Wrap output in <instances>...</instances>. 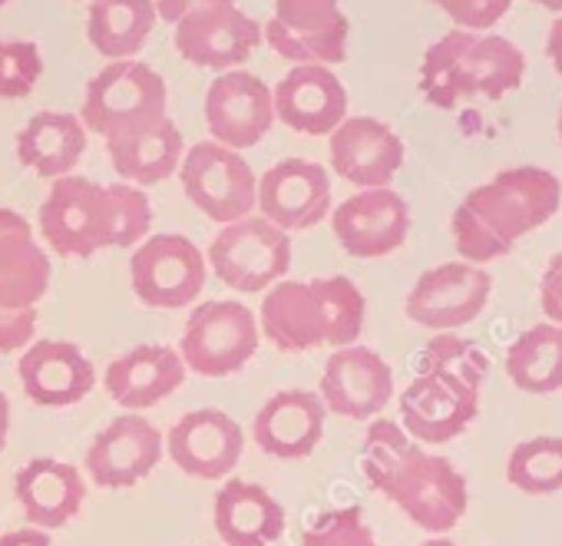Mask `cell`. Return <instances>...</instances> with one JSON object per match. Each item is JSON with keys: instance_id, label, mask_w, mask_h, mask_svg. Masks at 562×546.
Listing matches in <instances>:
<instances>
[{"instance_id": "e575fe53", "label": "cell", "mask_w": 562, "mask_h": 546, "mask_svg": "<svg viewBox=\"0 0 562 546\" xmlns=\"http://www.w3.org/2000/svg\"><path fill=\"white\" fill-rule=\"evenodd\" d=\"M106 222H110V248H133L149 235L153 205L139 186L113 182L106 186Z\"/></svg>"}, {"instance_id": "f1b7e54d", "label": "cell", "mask_w": 562, "mask_h": 546, "mask_svg": "<svg viewBox=\"0 0 562 546\" xmlns=\"http://www.w3.org/2000/svg\"><path fill=\"white\" fill-rule=\"evenodd\" d=\"M106 153L110 163L116 169V176H123L130 186H156L162 179H169L172 172H179L182 163V133L179 126L166 116L156 126L106 140Z\"/></svg>"}, {"instance_id": "277c9868", "label": "cell", "mask_w": 562, "mask_h": 546, "mask_svg": "<svg viewBox=\"0 0 562 546\" xmlns=\"http://www.w3.org/2000/svg\"><path fill=\"white\" fill-rule=\"evenodd\" d=\"M522 51L496 34L450 31L427 47L420 64V93L437 110H453L460 100H499L522 87Z\"/></svg>"}, {"instance_id": "ee69618b", "label": "cell", "mask_w": 562, "mask_h": 546, "mask_svg": "<svg viewBox=\"0 0 562 546\" xmlns=\"http://www.w3.org/2000/svg\"><path fill=\"white\" fill-rule=\"evenodd\" d=\"M546 54L555 67V74L562 77V14L555 18V24L549 27V41H546Z\"/></svg>"}, {"instance_id": "7bdbcfd3", "label": "cell", "mask_w": 562, "mask_h": 546, "mask_svg": "<svg viewBox=\"0 0 562 546\" xmlns=\"http://www.w3.org/2000/svg\"><path fill=\"white\" fill-rule=\"evenodd\" d=\"M0 546H54L47 530H37V526H24V530H11L0 536Z\"/></svg>"}, {"instance_id": "d590c367", "label": "cell", "mask_w": 562, "mask_h": 546, "mask_svg": "<svg viewBox=\"0 0 562 546\" xmlns=\"http://www.w3.org/2000/svg\"><path fill=\"white\" fill-rule=\"evenodd\" d=\"M302 546H378V539L361 506H338L302 533Z\"/></svg>"}, {"instance_id": "4fadbf2b", "label": "cell", "mask_w": 562, "mask_h": 546, "mask_svg": "<svg viewBox=\"0 0 562 546\" xmlns=\"http://www.w3.org/2000/svg\"><path fill=\"white\" fill-rule=\"evenodd\" d=\"M37 222L47 245L64 258H90L100 248H110L106 186L83 176L54 179Z\"/></svg>"}, {"instance_id": "ffe728a7", "label": "cell", "mask_w": 562, "mask_h": 546, "mask_svg": "<svg viewBox=\"0 0 562 546\" xmlns=\"http://www.w3.org/2000/svg\"><path fill=\"white\" fill-rule=\"evenodd\" d=\"M169 457L176 467L195 480H222L228 477L245 450L241 427L218 408L189 411L166 434Z\"/></svg>"}, {"instance_id": "e0dca14e", "label": "cell", "mask_w": 562, "mask_h": 546, "mask_svg": "<svg viewBox=\"0 0 562 546\" xmlns=\"http://www.w3.org/2000/svg\"><path fill=\"white\" fill-rule=\"evenodd\" d=\"M261 41V24L241 14L235 4L205 8L176 24L179 57L202 70H241V64L255 54Z\"/></svg>"}, {"instance_id": "83f0119b", "label": "cell", "mask_w": 562, "mask_h": 546, "mask_svg": "<svg viewBox=\"0 0 562 546\" xmlns=\"http://www.w3.org/2000/svg\"><path fill=\"white\" fill-rule=\"evenodd\" d=\"M87 153V126L74 113L44 110L18 133V159L41 179L70 176Z\"/></svg>"}, {"instance_id": "cb8c5ba5", "label": "cell", "mask_w": 562, "mask_h": 546, "mask_svg": "<svg viewBox=\"0 0 562 546\" xmlns=\"http://www.w3.org/2000/svg\"><path fill=\"white\" fill-rule=\"evenodd\" d=\"M328 411L315 391H278L255 414V444L278 460H302L315 454L325 437Z\"/></svg>"}, {"instance_id": "8d00e7d4", "label": "cell", "mask_w": 562, "mask_h": 546, "mask_svg": "<svg viewBox=\"0 0 562 546\" xmlns=\"http://www.w3.org/2000/svg\"><path fill=\"white\" fill-rule=\"evenodd\" d=\"M44 74L41 47L31 41H0V100H21L34 93Z\"/></svg>"}, {"instance_id": "1f68e13d", "label": "cell", "mask_w": 562, "mask_h": 546, "mask_svg": "<svg viewBox=\"0 0 562 546\" xmlns=\"http://www.w3.org/2000/svg\"><path fill=\"white\" fill-rule=\"evenodd\" d=\"M54 265L34 235L0 245V305L4 309H37L50 289Z\"/></svg>"}, {"instance_id": "bcb514c9", "label": "cell", "mask_w": 562, "mask_h": 546, "mask_svg": "<svg viewBox=\"0 0 562 546\" xmlns=\"http://www.w3.org/2000/svg\"><path fill=\"white\" fill-rule=\"evenodd\" d=\"M532 4H539V8H546L552 14H562V0H532Z\"/></svg>"}, {"instance_id": "7c38bea8", "label": "cell", "mask_w": 562, "mask_h": 546, "mask_svg": "<svg viewBox=\"0 0 562 546\" xmlns=\"http://www.w3.org/2000/svg\"><path fill=\"white\" fill-rule=\"evenodd\" d=\"M493 296V279L483 265L463 258L427 268L407 296V319L427 332H457L476 322Z\"/></svg>"}, {"instance_id": "681fc988", "label": "cell", "mask_w": 562, "mask_h": 546, "mask_svg": "<svg viewBox=\"0 0 562 546\" xmlns=\"http://www.w3.org/2000/svg\"><path fill=\"white\" fill-rule=\"evenodd\" d=\"M4 4H11V0H0V8H4Z\"/></svg>"}, {"instance_id": "7402d4cb", "label": "cell", "mask_w": 562, "mask_h": 546, "mask_svg": "<svg viewBox=\"0 0 562 546\" xmlns=\"http://www.w3.org/2000/svg\"><path fill=\"white\" fill-rule=\"evenodd\" d=\"M274 120L305 136H331L348 120V90L331 67H295L271 90Z\"/></svg>"}, {"instance_id": "836d02e7", "label": "cell", "mask_w": 562, "mask_h": 546, "mask_svg": "<svg viewBox=\"0 0 562 546\" xmlns=\"http://www.w3.org/2000/svg\"><path fill=\"white\" fill-rule=\"evenodd\" d=\"M417 450H420V444L411 441V434L397 421L374 417L364 431V441H361V473H364L368 487L384 493L391 487V480L401 473V467Z\"/></svg>"}, {"instance_id": "6da1fadb", "label": "cell", "mask_w": 562, "mask_h": 546, "mask_svg": "<svg viewBox=\"0 0 562 546\" xmlns=\"http://www.w3.org/2000/svg\"><path fill=\"white\" fill-rule=\"evenodd\" d=\"M562 205V182L542 166H513L463 196L450 219L457 255L486 265L546 225Z\"/></svg>"}, {"instance_id": "5b68a950", "label": "cell", "mask_w": 562, "mask_h": 546, "mask_svg": "<svg viewBox=\"0 0 562 546\" xmlns=\"http://www.w3.org/2000/svg\"><path fill=\"white\" fill-rule=\"evenodd\" d=\"M169 87L143 60H116L103 67L83 97L80 123L103 140H116L166 120Z\"/></svg>"}, {"instance_id": "484cf974", "label": "cell", "mask_w": 562, "mask_h": 546, "mask_svg": "<svg viewBox=\"0 0 562 546\" xmlns=\"http://www.w3.org/2000/svg\"><path fill=\"white\" fill-rule=\"evenodd\" d=\"M14 493H18V503H21L24 516L37 530L67 526L80 513V506L87 500V487H83L80 470L74 464L54 460V457L27 460L18 470Z\"/></svg>"}, {"instance_id": "4dcf8cb0", "label": "cell", "mask_w": 562, "mask_h": 546, "mask_svg": "<svg viewBox=\"0 0 562 546\" xmlns=\"http://www.w3.org/2000/svg\"><path fill=\"white\" fill-rule=\"evenodd\" d=\"M506 378L526 394L562 391V325L542 322L506 348Z\"/></svg>"}, {"instance_id": "d4e9b609", "label": "cell", "mask_w": 562, "mask_h": 546, "mask_svg": "<svg viewBox=\"0 0 562 546\" xmlns=\"http://www.w3.org/2000/svg\"><path fill=\"white\" fill-rule=\"evenodd\" d=\"M186 381V365L176 348L166 345H139L116 361H110L103 385L110 398L126 408L130 414H139L162 398H169Z\"/></svg>"}, {"instance_id": "ba28073f", "label": "cell", "mask_w": 562, "mask_h": 546, "mask_svg": "<svg viewBox=\"0 0 562 546\" xmlns=\"http://www.w3.org/2000/svg\"><path fill=\"white\" fill-rule=\"evenodd\" d=\"M348 14L341 0H274V14L261 27L268 47L295 67H331L348 60Z\"/></svg>"}, {"instance_id": "9c48e42d", "label": "cell", "mask_w": 562, "mask_h": 546, "mask_svg": "<svg viewBox=\"0 0 562 546\" xmlns=\"http://www.w3.org/2000/svg\"><path fill=\"white\" fill-rule=\"evenodd\" d=\"M179 182L186 199L212 222L228 225L251 215L255 209V169L241 159V153L225 149L212 140H202L189 146V153H182Z\"/></svg>"}, {"instance_id": "7a4b0ae2", "label": "cell", "mask_w": 562, "mask_h": 546, "mask_svg": "<svg viewBox=\"0 0 562 546\" xmlns=\"http://www.w3.org/2000/svg\"><path fill=\"white\" fill-rule=\"evenodd\" d=\"M490 371L483 348L460 335H434L417 355V375L401 394V427L417 444L460 437L476 411Z\"/></svg>"}, {"instance_id": "4316f807", "label": "cell", "mask_w": 562, "mask_h": 546, "mask_svg": "<svg viewBox=\"0 0 562 546\" xmlns=\"http://www.w3.org/2000/svg\"><path fill=\"white\" fill-rule=\"evenodd\" d=\"M215 533L225 546H268L285 533V506L265 487L228 480L215 493Z\"/></svg>"}, {"instance_id": "60d3db41", "label": "cell", "mask_w": 562, "mask_h": 546, "mask_svg": "<svg viewBox=\"0 0 562 546\" xmlns=\"http://www.w3.org/2000/svg\"><path fill=\"white\" fill-rule=\"evenodd\" d=\"M215 4H235V0H156V18L162 24H179L182 18L195 14V11H205V8H215Z\"/></svg>"}, {"instance_id": "b9f144b4", "label": "cell", "mask_w": 562, "mask_h": 546, "mask_svg": "<svg viewBox=\"0 0 562 546\" xmlns=\"http://www.w3.org/2000/svg\"><path fill=\"white\" fill-rule=\"evenodd\" d=\"M24 235H34L31 222H27L21 212H14V209H8V205H0V245H8V242H14V238H24Z\"/></svg>"}, {"instance_id": "f6af8a7d", "label": "cell", "mask_w": 562, "mask_h": 546, "mask_svg": "<svg viewBox=\"0 0 562 546\" xmlns=\"http://www.w3.org/2000/svg\"><path fill=\"white\" fill-rule=\"evenodd\" d=\"M8 434H11V401L0 391V450L8 447Z\"/></svg>"}, {"instance_id": "44dd1931", "label": "cell", "mask_w": 562, "mask_h": 546, "mask_svg": "<svg viewBox=\"0 0 562 546\" xmlns=\"http://www.w3.org/2000/svg\"><path fill=\"white\" fill-rule=\"evenodd\" d=\"M331 169L358 189H387L404 166L401 136L374 116H348L328 143Z\"/></svg>"}, {"instance_id": "7dc6e473", "label": "cell", "mask_w": 562, "mask_h": 546, "mask_svg": "<svg viewBox=\"0 0 562 546\" xmlns=\"http://www.w3.org/2000/svg\"><path fill=\"white\" fill-rule=\"evenodd\" d=\"M420 546H457L450 536H430V539H424Z\"/></svg>"}, {"instance_id": "8992f818", "label": "cell", "mask_w": 562, "mask_h": 546, "mask_svg": "<svg viewBox=\"0 0 562 546\" xmlns=\"http://www.w3.org/2000/svg\"><path fill=\"white\" fill-rule=\"evenodd\" d=\"M215 279L232 292H265L292 268V238L261 215H245L218 229L205 252Z\"/></svg>"}, {"instance_id": "30bf717a", "label": "cell", "mask_w": 562, "mask_h": 546, "mask_svg": "<svg viewBox=\"0 0 562 546\" xmlns=\"http://www.w3.org/2000/svg\"><path fill=\"white\" fill-rule=\"evenodd\" d=\"M130 282L149 309H186L205 289V255L179 232L149 235L130 255Z\"/></svg>"}, {"instance_id": "8fae6325", "label": "cell", "mask_w": 562, "mask_h": 546, "mask_svg": "<svg viewBox=\"0 0 562 546\" xmlns=\"http://www.w3.org/2000/svg\"><path fill=\"white\" fill-rule=\"evenodd\" d=\"M384 497L430 536H447L463 520L470 503L467 477L447 457L427 454L424 447L401 467Z\"/></svg>"}, {"instance_id": "74e56055", "label": "cell", "mask_w": 562, "mask_h": 546, "mask_svg": "<svg viewBox=\"0 0 562 546\" xmlns=\"http://www.w3.org/2000/svg\"><path fill=\"white\" fill-rule=\"evenodd\" d=\"M434 4L457 24V31L486 34V27H496L513 0H434Z\"/></svg>"}, {"instance_id": "2e32d148", "label": "cell", "mask_w": 562, "mask_h": 546, "mask_svg": "<svg viewBox=\"0 0 562 546\" xmlns=\"http://www.w3.org/2000/svg\"><path fill=\"white\" fill-rule=\"evenodd\" d=\"M318 398L328 414L348 421H374L394 398V371L374 348H335L322 371Z\"/></svg>"}, {"instance_id": "ac0fdd59", "label": "cell", "mask_w": 562, "mask_h": 546, "mask_svg": "<svg viewBox=\"0 0 562 546\" xmlns=\"http://www.w3.org/2000/svg\"><path fill=\"white\" fill-rule=\"evenodd\" d=\"M331 229L351 258H384L407 242L411 205L391 186L358 189L331 212Z\"/></svg>"}, {"instance_id": "d6986e66", "label": "cell", "mask_w": 562, "mask_h": 546, "mask_svg": "<svg viewBox=\"0 0 562 546\" xmlns=\"http://www.w3.org/2000/svg\"><path fill=\"white\" fill-rule=\"evenodd\" d=\"M162 457V434L143 414H120L87 450V473L103 490H126L146 480Z\"/></svg>"}, {"instance_id": "603a6c76", "label": "cell", "mask_w": 562, "mask_h": 546, "mask_svg": "<svg viewBox=\"0 0 562 546\" xmlns=\"http://www.w3.org/2000/svg\"><path fill=\"white\" fill-rule=\"evenodd\" d=\"M24 394L41 408H70L80 404L93 385L97 368L93 361L70 342L41 338L34 342L18 361Z\"/></svg>"}, {"instance_id": "52a82bcc", "label": "cell", "mask_w": 562, "mask_h": 546, "mask_svg": "<svg viewBox=\"0 0 562 546\" xmlns=\"http://www.w3.org/2000/svg\"><path fill=\"white\" fill-rule=\"evenodd\" d=\"M258 338L261 332L251 309L235 299H215L192 309L176 352L186 371L202 378H225L255 358Z\"/></svg>"}, {"instance_id": "f546056e", "label": "cell", "mask_w": 562, "mask_h": 546, "mask_svg": "<svg viewBox=\"0 0 562 546\" xmlns=\"http://www.w3.org/2000/svg\"><path fill=\"white\" fill-rule=\"evenodd\" d=\"M156 0H93L87 37L93 51L106 60H133L153 27H156Z\"/></svg>"}, {"instance_id": "d6a6232c", "label": "cell", "mask_w": 562, "mask_h": 546, "mask_svg": "<svg viewBox=\"0 0 562 546\" xmlns=\"http://www.w3.org/2000/svg\"><path fill=\"white\" fill-rule=\"evenodd\" d=\"M506 480L519 493L546 497L562 490V437L542 434L519 441L506 460Z\"/></svg>"}, {"instance_id": "c3c4849f", "label": "cell", "mask_w": 562, "mask_h": 546, "mask_svg": "<svg viewBox=\"0 0 562 546\" xmlns=\"http://www.w3.org/2000/svg\"><path fill=\"white\" fill-rule=\"evenodd\" d=\"M559 140H562V110H559Z\"/></svg>"}, {"instance_id": "9a60e30c", "label": "cell", "mask_w": 562, "mask_h": 546, "mask_svg": "<svg viewBox=\"0 0 562 546\" xmlns=\"http://www.w3.org/2000/svg\"><path fill=\"white\" fill-rule=\"evenodd\" d=\"M274 123V100L265 80L248 70H228L205 90V126L225 149H251Z\"/></svg>"}, {"instance_id": "3957f363", "label": "cell", "mask_w": 562, "mask_h": 546, "mask_svg": "<svg viewBox=\"0 0 562 546\" xmlns=\"http://www.w3.org/2000/svg\"><path fill=\"white\" fill-rule=\"evenodd\" d=\"M368 302L348 276L274 282L258 312V332L278 352L348 348L364 332Z\"/></svg>"}, {"instance_id": "5bb4252c", "label": "cell", "mask_w": 562, "mask_h": 546, "mask_svg": "<svg viewBox=\"0 0 562 546\" xmlns=\"http://www.w3.org/2000/svg\"><path fill=\"white\" fill-rule=\"evenodd\" d=\"M255 209L281 232H305L331 212V176L312 159H281L258 176Z\"/></svg>"}, {"instance_id": "ab89813d", "label": "cell", "mask_w": 562, "mask_h": 546, "mask_svg": "<svg viewBox=\"0 0 562 546\" xmlns=\"http://www.w3.org/2000/svg\"><path fill=\"white\" fill-rule=\"evenodd\" d=\"M539 305L552 325H562V252L549 258L539 279Z\"/></svg>"}, {"instance_id": "f35d334b", "label": "cell", "mask_w": 562, "mask_h": 546, "mask_svg": "<svg viewBox=\"0 0 562 546\" xmlns=\"http://www.w3.org/2000/svg\"><path fill=\"white\" fill-rule=\"evenodd\" d=\"M37 335V309H4L0 305V352H27Z\"/></svg>"}]
</instances>
